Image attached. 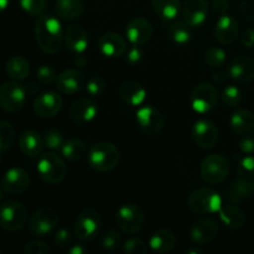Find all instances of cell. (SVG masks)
Wrapping results in <instances>:
<instances>
[{
    "mask_svg": "<svg viewBox=\"0 0 254 254\" xmlns=\"http://www.w3.org/2000/svg\"><path fill=\"white\" fill-rule=\"evenodd\" d=\"M52 250L42 241H31L24 248V254H51Z\"/></svg>",
    "mask_w": 254,
    "mask_h": 254,
    "instance_id": "46",
    "label": "cell"
},
{
    "mask_svg": "<svg viewBox=\"0 0 254 254\" xmlns=\"http://www.w3.org/2000/svg\"><path fill=\"white\" fill-rule=\"evenodd\" d=\"M9 5V0H0V12L4 11Z\"/></svg>",
    "mask_w": 254,
    "mask_h": 254,
    "instance_id": "57",
    "label": "cell"
},
{
    "mask_svg": "<svg viewBox=\"0 0 254 254\" xmlns=\"http://www.w3.org/2000/svg\"><path fill=\"white\" fill-rule=\"evenodd\" d=\"M106 81L101 76H92L86 83V91L92 97H101L106 92Z\"/></svg>",
    "mask_w": 254,
    "mask_h": 254,
    "instance_id": "41",
    "label": "cell"
},
{
    "mask_svg": "<svg viewBox=\"0 0 254 254\" xmlns=\"http://www.w3.org/2000/svg\"><path fill=\"white\" fill-rule=\"evenodd\" d=\"M54 243L59 248H67L72 245V235L66 228L56 231L54 235Z\"/></svg>",
    "mask_w": 254,
    "mask_h": 254,
    "instance_id": "47",
    "label": "cell"
},
{
    "mask_svg": "<svg viewBox=\"0 0 254 254\" xmlns=\"http://www.w3.org/2000/svg\"><path fill=\"white\" fill-rule=\"evenodd\" d=\"M102 226L101 215L96 210H84L77 216L74 235L82 242H91L98 236Z\"/></svg>",
    "mask_w": 254,
    "mask_h": 254,
    "instance_id": "8",
    "label": "cell"
},
{
    "mask_svg": "<svg viewBox=\"0 0 254 254\" xmlns=\"http://www.w3.org/2000/svg\"><path fill=\"white\" fill-rule=\"evenodd\" d=\"M61 153L62 155H64V158L68 159V160H79V159H82L86 155L87 145L81 140V139H68V140L64 141V144H62Z\"/></svg>",
    "mask_w": 254,
    "mask_h": 254,
    "instance_id": "33",
    "label": "cell"
},
{
    "mask_svg": "<svg viewBox=\"0 0 254 254\" xmlns=\"http://www.w3.org/2000/svg\"><path fill=\"white\" fill-rule=\"evenodd\" d=\"M55 10L61 19L76 20L83 14L84 5L82 0H57Z\"/></svg>",
    "mask_w": 254,
    "mask_h": 254,
    "instance_id": "31",
    "label": "cell"
},
{
    "mask_svg": "<svg viewBox=\"0 0 254 254\" xmlns=\"http://www.w3.org/2000/svg\"><path fill=\"white\" fill-rule=\"evenodd\" d=\"M87 160L93 170L104 173L118 165L121 160V153L113 143L101 141L89 148Z\"/></svg>",
    "mask_w": 254,
    "mask_h": 254,
    "instance_id": "2",
    "label": "cell"
},
{
    "mask_svg": "<svg viewBox=\"0 0 254 254\" xmlns=\"http://www.w3.org/2000/svg\"><path fill=\"white\" fill-rule=\"evenodd\" d=\"M35 36L40 50L45 54H56L64 41L61 22L50 15H41L35 24Z\"/></svg>",
    "mask_w": 254,
    "mask_h": 254,
    "instance_id": "1",
    "label": "cell"
},
{
    "mask_svg": "<svg viewBox=\"0 0 254 254\" xmlns=\"http://www.w3.org/2000/svg\"><path fill=\"white\" fill-rule=\"evenodd\" d=\"M26 99L25 88L17 81H10L0 87V106L9 113H17L22 109Z\"/></svg>",
    "mask_w": 254,
    "mask_h": 254,
    "instance_id": "10",
    "label": "cell"
},
{
    "mask_svg": "<svg viewBox=\"0 0 254 254\" xmlns=\"http://www.w3.org/2000/svg\"><path fill=\"white\" fill-rule=\"evenodd\" d=\"M189 207L196 215H211L222 207V198L220 193L211 188H201L193 191L189 197Z\"/></svg>",
    "mask_w": 254,
    "mask_h": 254,
    "instance_id": "3",
    "label": "cell"
},
{
    "mask_svg": "<svg viewBox=\"0 0 254 254\" xmlns=\"http://www.w3.org/2000/svg\"><path fill=\"white\" fill-rule=\"evenodd\" d=\"M0 184L6 193L20 195L29 188L30 176L22 168H11L4 174Z\"/></svg>",
    "mask_w": 254,
    "mask_h": 254,
    "instance_id": "14",
    "label": "cell"
},
{
    "mask_svg": "<svg viewBox=\"0 0 254 254\" xmlns=\"http://www.w3.org/2000/svg\"><path fill=\"white\" fill-rule=\"evenodd\" d=\"M218 235V225L211 218H203L193 223L190 228V238L195 245H206Z\"/></svg>",
    "mask_w": 254,
    "mask_h": 254,
    "instance_id": "21",
    "label": "cell"
},
{
    "mask_svg": "<svg viewBox=\"0 0 254 254\" xmlns=\"http://www.w3.org/2000/svg\"><path fill=\"white\" fill-rule=\"evenodd\" d=\"M192 136L200 148L211 150L218 141V129L213 122L208 119H200L193 126Z\"/></svg>",
    "mask_w": 254,
    "mask_h": 254,
    "instance_id": "13",
    "label": "cell"
},
{
    "mask_svg": "<svg viewBox=\"0 0 254 254\" xmlns=\"http://www.w3.org/2000/svg\"><path fill=\"white\" fill-rule=\"evenodd\" d=\"M228 76L238 83H248L254 79V59L250 56H238L228 67Z\"/></svg>",
    "mask_w": 254,
    "mask_h": 254,
    "instance_id": "19",
    "label": "cell"
},
{
    "mask_svg": "<svg viewBox=\"0 0 254 254\" xmlns=\"http://www.w3.org/2000/svg\"><path fill=\"white\" fill-rule=\"evenodd\" d=\"M220 220L223 225L230 230H240L246 225V215L240 207L235 206V203L231 205H222V207L218 211Z\"/></svg>",
    "mask_w": 254,
    "mask_h": 254,
    "instance_id": "27",
    "label": "cell"
},
{
    "mask_svg": "<svg viewBox=\"0 0 254 254\" xmlns=\"http://www.w3.org/2000/svg\"><path fill=\"white\" fill-rule=\"evenodd\" d=\"M241 12H242V15L247 20H253L254 19V10L252 9V6H250V5L243 4L242 6H241Z\"/></svg>",
    "mask_w": 254,
    "mask_h": 254,
    "instance_id": "52",
    "label": "cell"
},
{
    "mask_svg": "<svg viewBox=\"0 0 254 254\" xmlns=\"http://www.w3.org/2000/svg\"><path fill=\"white\" fill-rule=\"evenodd\" d=\"M61 96L56 92H45L36 97L34 102V112L41 118H52L62 108Z\"/></svg>",
    "mask_w": 254,
    "mask_h": 254,
    "instance_id": "16",
    "label": "cell"
},
{
    "mask_svg": "<svg viewBox=\"0 0 254 254\" xmlns=\"http://www.w3.org/2000/svg\"><path fill=\"white\" fill-rule=\"evenodd\" d=\"M121 242H122L121 235H119L117 231L112 230L104 233L103 237H102L101 245L106 251H116L117 248L121 246Z\"/></svg>",
    "mask_w": 254,
    "mask_h": 254,
    "instance_id": "44",
    "label": "cell"
},
{
    "mask_svg": "<svg viewBox=\"0 0 254 254\" xmlns=\"http://www.w3.org/2000/svg\"><path fill=\"white\" fill-rule=\"evenodd\" d=\"M201 253H202V250H200V248L197 247H191L185 251V254H201Z\"/></svg>",
    "mask_w": 254,
    "mask_h": 254,
    "instance_id": "56",
    "label": "cell"
},
{
    "mask_svg": "<svg viewBox=\"0 0 254 254\" xmlns=\"http://www.w3.org/2000/svg\"><path fill=\"white\" fill-rule=\"evenodd\" d=\"M123 251L128 254H145L148 252V246L140 238L131 237L124 242Z\"/></svg>",
    "mask_w": 254,
    "mask_h": 254,
    "instance_id": "42",
    "label": "cell"
},
{
    "mask_svg": "<svg viewBox=\"0 0 254 254\" xmlns=\"http://www.w3.org/2000/svg\"><path fill=\"white\" fill-rule=\"evenodd\" d=\"M15 140V129L9 122H0V153H5L11 148Z\"/></svg>",
    "mask_w": 254,
    "mask_h": 254,
    "instance_id": "37",
    "label": "cell"
},
{
    "mask_svg": "<svg viewBox=\"0 0 254 254\" xmlns=\"http://www.w3.org/2000/svg\"><path fill=\"white\" fill-rule=\"evenodd\" d=\"M55 83L61 93L72 96L82 91V88L86 86V79L83 73L78 69H66L57 76Z\"/></svg>",
    "mask_w": 254,
    "mask_h": 254,
    "instance_id": "17",
    "label": "cell"
},
{
    "mask_svg": "<svg viewBox=\"0 0 254 254\" xmlns=\"http://www.w3.org/2000/svg\"><path fill=\"white\" fill-rule=\"evenodd\" d=\"M98 49L106 57H119L126 52L127 42L122 35L117 32H106L98 40Z\"/></svg>",
    "mask_w": 254,
    "mask_h": 254,
    "instance_id": "22",
    "label": "cell"
},
{
    "mask_svg": "<svg viewBox=\"0 0 254 254\" xmlns=\"http://www.w3.org/2000/svg\"><path fill=\"white\" fill-rule=\"evenodd\" d=\"M126 35L131 45H144L153 36V26L150 21L144 17H135L130 20L126 27Z\"/></svg>",
    "mask_w": 254,
    "mask_h": 254,
    "instance_id": "18",
    "label": "cell"
},
{
    "mask_svg": "<svg viewBox=\"0 0 254 254\" xmlns=\"http://www.w3.org/2000/svg\"><path fill=\"white\" fill-rule=\"evenodd\" d=\"M237 181L250 190H254V158L246 156L238 166Z\"/></svg>",
    "mask_w": 254,
    "mask_h": 254,
    "instance_id": "34",
    "label": "cell"
},
{
    "mask_svg": "<svg viewBox=\"0 0 254 254\" xmlns=\"http://www.w3.org/2000/svg\"><path fill=\"white\" fill-rule=\"evenodd\" d=\"M60 217L56 211L51 207H41L30 217L29 230L32 236L45 237L57 228Z\"/></svg>",
    "mask_w": 254,
    "mask_h": 254,
    "instance_id": "9",
    "label": "cell"
},
{
    "mask_svg": "<svg viewBox=\"0 0 254 254\" xmlns=\"http://www.w3.org/2000/svg\"><path fill=\"white\" fill-rule=\"evenodd\" d=\"M241 41H242L243 46L246 47L254 46V30L251 29V27L243 30L242 36H241Z\"/></svg>",
    "mask_w": 254,
    "mask_h": 254,
    "instance_id": "50",
    "label": "cell"
},
{
    "mask_svg": "<svg viewBox=\"0 0 254 254\" xmlns=\"http://www.w3.org/2000/svg\"><path fill=\"white\" fill-rule=\"evenodd\" d=\"M44 144L46 148L51 149V150H57V149H61L62 144H64V138H62V134L59 130H55V129H50L45 133L44 138Z\"/></svg>",
    "mask_w": 254,
    "mask_h": 254,
    "instance_id": "43",
    "label": "cell"
},
{
    "mask_svg": "<svg viewBox=\"0 0 254 254\" xmlns=\"http://www.w3.org/2000/svg\"><path fill=\"white\" fill-rule=\"evenodd\" d=\"M0 154H1V153H0ZM0 161H1V156H0Z\"/></svg>",
    "mask_w": 254,
    "mask_h": 254,
    "instance_id": "59",
    "label": "cell"
},
{
    "mask_svg": "<svg viewBox=\"0 0 254 254\" xmlns=\"http://www.w3.org/2000/svg\"><path fill=\"white\" fill-rule=\"evenodd\" d=\"M211 5H212L213 11L217 12V14L223 15L226 14V11H227L228 7H230V1H228V0H212Z\"/></svg>",
    "mask_w": 254,
    "mask_h": 254,
    "instance_id": "51",
    "label": "cell"
},
{
    "mask_svg": "<svg viewBox=\"0 0 254 254\" xmlns=\"http://www.w3.org/2000/svg\"><path fill=\"white\" fill-rule=\"evenodd\" d=\"M76 64H78L79 67H84V66H86V64H87V59L82 54L81 55H77Z\"/></svg>",
    "mask_w": 254,
    "mask_h": 254,
    "instance_id": "55",
    "label": "cell"
},
{
    "mask_svg": "<svg viewBox=\"0 0 254 254\" xmlns=\"http://www.w3.org/2000/svg\"><path fill=\"white\" fill-rule=\"evenodd\" d=\"M136 122L139 128L146 135H156L163 130L164 118L160 111L151 106L141 107L136 112Z\"/></svg>",
    "mask_w": 254,
    "mask_h": 254,
    "instance_id": "12",
    "label": "cell"
},
{
    "mask_svg": "<svg viewBox=\"0 0 254 254\" xmlns=\"http://www.w3.org/2000/svg\"><path fill=\"white\" fill-rule=\"evenodd\" d=\"M231 127L238 135H248L254 129V114L248 109H237L231 117Z\"/></svg>",
    "mask_w": 254,
    "mask_h": 254,
    "instance_id": "28",
    "label": "cell"
},
{
    "mask_svg": "<svg viewBox=\"0 0 254 254\" xmlns=\"http://www.w3.org/2000/svg\"><path fill=\"white\" fill-rule=\"evenodd\" d=\"M176 245V237L173 231L168 228H161L155 231L149 238V247L155 253H169L174 250Z\"/></svg>",
    "mask_w": 254,
    "mask_h": 254,
    "instance_id": "26",
    "label": "cell"
},
{
    "mask_svg": "<svg viewBox=\"0 0 254 254\" xmlns=\"http://www.w3.org/2000/svg\"><path fill=\"white\" fill-rule=\"evenodd\" d=\"M146 89L135 81H126L119 87V97L130 107H139L145 102Z\"/></svg>",
    "mask_w": 254,
    "mask_h": 254,
    "instance_id": "25",
    "label": "cell"
},
{
    "mask_svg": "<svg viewBox=\"0 0 254 254\" xmlns=\"http://www.w3.org/2000/svg\"><path fill=\"white\" fill-rule=\"evenodd\" d=\"M184 21L190 27H200L208 16V4L206 0H186L183 7Z\"/></svg>",
    "mask_w": 254,
    "mask_h": 254,
    "instance_id": "15",
    "label": "cell"
},
{
    "mask_svg": "<svg viewBox=\"0 0 254 254\" xmlns=\"http://www.w3.org/2000/svg\"><path fill=\"white\" fill-rule=\"evenodd\" d=\"M98 114V104L92 98H81L69 108V117L77 124H86L93 121Z\"/></svg>",
    "mask_w": 254,
    "mask_h": 254,
    "instance_id": "20",
    "label": "cell"
},
{
    "mask_svg": "<svg viewBox=\"0 0 254 254\" xmlns=\"http://www.w3.org/2000/svg\"><path fill=\"white\" fill-rule=\"evenodd\" d=\"M2 197H4V189H2L1 184H0V201L2 200Z\"/></svg>",
    "mask_w": 254,
    "mask_h": 254,
    "instance_id": "58",
    "label": "cell"
},
{
    "mask_svg": "<svg viewBox=\"0 0 254 254\" xmlns=\"http://www.w3.org/2000/svg\"><path fill=\"white\" fill-rule=\"evenodd\" d=\"M238 146L243 154H254V138L245 135V138L240 141Z\"/></svg>",
    "mask_w": 254,
    "mask_h": 254,
    "instance_id": "49",
    "label": "cell"
},
{
    "mask_svg": "<svg viewBox=\"0 0 254 254\" xmlns=\"http://www.w3.org/2000/svg\"><path fill=\"white\" fill-rule=\"evenodd\" d=\"M37 173L45 183L55 185L66 178L67 166L60 155L55 153H46L37 163Z\"/></svg>",
    "mask_w": 254,
    "mask_h": 254,
    "instance_id": "4",
    "label": "cell"
},
{
    "mask_svg": "<svg viewBox=\"0 0 254 254\" xmlns=\"http://www.w3.org/2000/svg\"><path fill=\"white\" fill-rule=\"evenodd\" d=\"M218 102V91L208 83H201L195 87L191 94V106L200 114L212 111Z\"/></svg>",
    "mask_w": 254,
    "mask_h": 254,
    "instance_id": "11",
    "label": "cell"
},
{
    "mask_svg": "<svg viewBox=\"0 0 254 254\" xmlns=\"http://www.w3.org/2000/svg\"><path fill=\"white\" fill-rule=\"evenodd\" d=\"M153 9L165 21H171L180 11V0H151Z\"/></svg>",
    "mask_w": 254,
    "mask_h": 254,
    "instance_id": "32",
    "label": "cell"
},
{
    "mask_svg": "<svg viewBox=\"0 0 254 254\" xmlns=\"http://www.w3.org/2000/svg\"><path fill=\"white\" fill-rule=\"evenodd\" d=\"M141 60H143V51H141L140 47H139L138 45H133V46L128 50L127 61L134 66V64H138Z\"/></svg>",
    "mask_w": 254,
    "mask_h": 254,
    "instance_id": "48",
    "label": "cell"
},
{
    "mask_svg": "<svg viewBox=\"0 0 254 254\" xmlns=\"http://www.w3.org/2000/svg\"><path fill=\"white\" fill-rule=\"evenodd\" d=\"M169 37L174 44L180 46L189 44L191 39L190 26L185 21H175L169 27Z\"/></svg>",
    "mask_w": 254,
    "mask_h": 254,
    "instance_id": "35",
    "label": "cell"
},
{
    "mask_svg": "<svg viewBox=\"0 0 254 254\" xmlns=\"http://www.w3.org/2000/svg\"><path fill=\"white\" fill-rule=\"evenodd\" d=\"M69 254H87L89 253V250L87 247H84L83 245H76L72 246L71 248H68Z\"/></svg>",
    "mask_w": 254,
    "mask_h": 254,
    "instance_id": "53",
    "label": "cell"
},
{
    "mask_svg": "<svg viewBox=\"0 0 254 254\" xmlns=\"http://www.w3.org/2000/svg\"><path fill=\"white\" fill-rule=\"evenodd\" d=\"M253 191L247 189L246 186H243L242 184H240L237 181L236 184H233L227 191H226V197L228 198L231 203H238L241 201L246 200V198L250 197L252 195Z\"/></svg>",
    "mask_w": 254,
    "mask_h": 254,
    "instance_id": "38",
    "label": "cell"
},
{
    "mask_svg": "<svg viewBox=\"0 0 254 254\" xmlns=\"http://www.w3.org/2000/svg\"><path fill=\"white\" fill-rule=\"evenodd\" d=\"M36 77L37 81H39L40 83L44 84V86H47V84H51L56 81L57 74L51 66L42 64V66L39 67V69H37Z\"/></svg>",
    "mask_w": 254,
    "mask_h": 254,
    "instance_id": "45",
    "label": "cell"
},
{
    "mask_svg": "<svg viewBox=\"0 0 254 254\" xmlns=\"http://www.w3.org/2000/svg\"><path fill=\"white\" fill-rule=\"evenodd\" d=\"M27 222V210L17 201H6L0 206V227L7 232L22 230Z\"/></svg>",
    "mask_w": 254,
    "mask_h": 254,
    "instance_id": "5",
    "label": "cell"
},
{
    "mask_svg": "<svg viewBox=\"0 0 254 254\" xmlns=\"http://www.w3.org/2000/svg\"><path fill=\"white\" fill-rule=\"evenodd\" d=\"M116 222L124 233H128V235L138 233L144 225L143 210L136 203H124L117 211Z\"/></svg>",
    "mask_w": 254,
    "mask_h": 254,
    "instance_id": "6",
    "label": "cell"
},
{
    "mask_svg": "<svg viewBox=\"0 0 254 254\" xmlns=\"http://www.w3.org/2000/svg\"><path fill=\"white\" fill-rule=\"evenodd\" d=\"M227 61V54L223 49L217 46H211L205 52V62L212 68H221Z\"/></svg>",
    "mask_w": 254,
    "mask_h": 254,
    "instance_id": "36",
    "label": "cell"
},
{
    "mask_svg": "<svg viewBox=\"0 0 254 254\" xmlns=\"http://www.w3.org/2000/svg\"><path fill=\"white\" fill-rule=\"evenodd\" d=\"M227 76H228V74L226 73V72L217 71L215 74H213L212 79L216 82V83L222 84V83H225V81H226V79H227Z\"/></svg>",
    "mask_w": 254,
    "mask_h": 254,
    "instance_id": "54",
    "label": "cell"
},
{
    "mask_svg": "<svg viewBox=\"0 0 254 254\" xmlns=\"http://www.w3.org/2000/svg\"><path fill=\"white\" fill-rule=\"evenodd\" d=\"M30 62L22 56H11L5 64V72L12 81H22L30 74Z\"/></svg>",
    "mask_w": 254,
    "mask_h": 254,
    "instance_id": "30",
    "label": "cell"
},
{
    "mask_svg": "<svg viewBox=\"0 0 254 254\" xmlns=\"http://www.w3.org/2000/svg\"><path fill=\"white\" fill-rule=\"evenodd\" d=\"M44 140L41 139L40 134L35 130H25L20 135L19 148L25 155L27 156H37L42 151L44 148Z\"/></svg>",
    "mask_w": 254,
    "mask_h": 254,
    "instance_id": "29",
    "label": "cell"
},
{
    "mask_svg": "<svg viewBox=\"0 0 254 254\" xmlns=\"http://www.w3.org/2000/svg\"><path fill=\"white\" fill-rule=\"evenodd\" d=\"M64 40L67 49H69L76 55L83 54L89 44L88 34L83 27L78 25H71L67 27L64 34Z\"/></svg>",
    "mask_w": 254,
    "mask_h": 254,
    "instance_id": "24",
    "label": "cell"
},
{
    "mask_svg": "<svg viewBox=\"0 0 254 254\" xmlns=\"http://www.w3.org/2000/svg\"><path fill=\"white\" fill-rule=\"evenodd\" d=\"M222 99L226 106L237 107L242 102V92H241V89L238 87L231 84V86H227L223 89Z\"/></svg>",
    "mask_w": 254,
    "mask_h": 254,
    "instance_id": "40",
    "label": "cell"
},
{
    "mask_svg": "<svg viewBox=\"0 0 254 254\" xmlns=\"http://www.w3.org/2000/svg\"><path fill=\"white\" fill-rule=\"evenodd\" d=\"M238 22L233 16L227 14L221 15L215 26V36L218 42L223 45L232 44L238 36Z\"/></svg>",
    "mask_w": 254,
    "mask_h": 254,
    "instance_id": "23",
    "label": "cell"
},
{
    "mask_svg": "<svg viewBox=\"0 0 254 254\" xmlns=\"http://www.w3.org/2000/svg\"><path fill=\"white\" fill-rule=\"evenodd\" d=\"M200 173L203 180L208 184H221L227 179L230 173V165L225 156L220 154H212L206 156L200 166Z\"/></svg>",
    "mask_w": 254,
    "mask_h": 254,
    "instance_id": "7",
    "label": "cell"
},
{
    "mask_svg": "<svg viewBox=\"0 0 254 254\" xmlns=\"http://www.w3.org/2000/svg\"><path fill=\"white\" fill-rule=\"evenodd\" d=\"M20 6L32 16H41L46 10V0H19Z\"/></svg>",
    "mask_w": 254,
    "mask_h": 254,
    "instance_id": "39",
    "label": "cell"
}]
</instances>
